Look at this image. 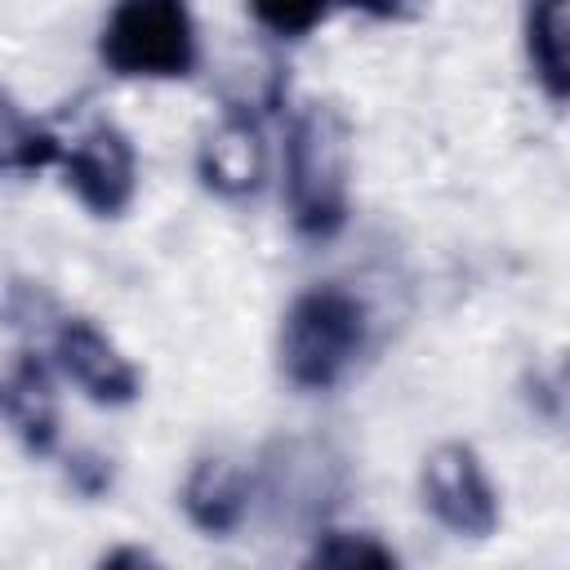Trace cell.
<instances>
[{
  "instance_id": "obj_3",
  "label": "cell",
  "mask_w": 570,
  "mask_h": 570,
  "mask_svg": "<svg viewBox=\"0 0 570 570\" xmlns=\"http://www.w3.org/2000/svg\"><path fill=\"white\" fill-rule=\"evenodd\" d=\"M98 49L116 76H187L196 62L191 13L183 0H120Z\"/></svg>"
},
{
  "instance_id": "obj_15",
  "label": "cell",
  "mask_w": 570,
  "mask_h": 570,
  "mask_svg": "<svg viewBox=\"0 0 570 570\" xmlns=\"http://www.w3.org/2000/svg\"><path fill=\"white\" fill-rule=\"evenodd\" d=\"M347 4L361 13H374V18H410V13H419L423 0H347Z\"/></svg>"
},
{
  "instance_id": "obj_1",
  "label": "cell",
  "mask_w": 570,
  "mask_h": 570,
  "mask_svg": "<svg viewBox=\"0 0 570 570\" xmlns=\"http://www.w3.org/2000/svg\"><path fill=\"white\" fill-rule=\"evenodd\" d=\"M352 134L330 102H312L294 116L285 142V200L303 236H334L347 218Z\"/></svg>"
},
{
  "instance_id": "obj_9",
  "label": "cell",
  "mask_w": 570,
  "mask_h": 570,
  "mask_svg": "<svg viewBox=\"0 0 570 570\" xmlns=\"http://www.w3.org/2000/svg\"><path fill=\"white\" fill-rule=\"evenodd\" d=\"M249 503V485L245 472L227 459H200L183 485V508L187 517L205 530V534H227L240 525Z\"/></svg>"
},
{
  "instance_id": "obj_2",
  "label": "cell",
  "mask_w": 570,
  "mask_h": 570,
  "mask_svg": "<svg viewBox=\"0 0 570 570\" xmlns=\"http://www.w3.org/2000/svg\"><path fill=\"white\" fill-rule=\"evenodd\" d=\"M365 334V303L338 285H316L298 294L281 321V370L294 387L325 392L361 356Z\"/></svg>"
},
{
  "instance_id": "obj_5",
  "label": "cell",
  "mask_w": 570,
  "mask_h": 570,
  "mask_svg": "<svg viewBox=\"0 0 570 570\" xmlns=\"http://www.w3.org/2000/svg\"><path fill=\"white\" fill-rule=\"evenodd\" d=\"M58 165L67 174V187L98 218H116L134 200L138 156H134V142L111 120H94L71 147H62Z\"/></svg>"
},
{
  "instance_id": "obj_6",
  "label": "cell",
  "mask_w": 570,
  "mask_h": 570,
  "mask_svg": "<svg viewBox=\"0 0 570 570\" xmlns=\"http://www.w3.org/2000/svg\"><path fill=\"white\" fill-rule=\"evenodd\" d=\"M53 361L76 387H85L102 405H125L138 396V370L94 321H62L53 334Z\"/></svg>"
},
{
  "instance_id": "obj_12",
  "label": "cell",
  "mask_w": 570,
  "mask_h": 570,
  "mask_svg": "<svg viewBox=\"0 0 570 570\" xmlns=\"http://www.w3.org/2000/svg\"><path fill=\"white\" fill-rule=\"evenodd\" d=\"M316 566H396V557L374 539V534H352V530H325L312 548Z\"/></svg>"
},
{
  "instance_id": "obj_16",
  "label": "cell",
  "mask_w": 570,
  "mask_h": 570,
  "mask_svg": "<svg viewBox=\"0 0 570 570\" xmlns=\"http://www.w3.org/2000/svg\"><path fill=\"white\" fill-rule=\"evenodd\" d=\"M151 557L147 552H138V548H120V552H111V557H102V566H147Z\"/></svg>"
},
{
  "instance_id": "obj_10",
  "label": "cell",
  "mask_w": 570,
  "mask_h": 570,
  "mask_svg": "<svg viewBox=\"0 0 570 570\" xmlns=\"http://www.w3.org/2000/svg\"><path fill=\"white\" fill-rule=\"evenodd\" d=\"M525 53H530L534 80L548 89V98L566 102V94H570V13H566V0H530Z\"/></svg>"
},
{
  "instance_id": "obj_8",
  "label": "cell",
  "mask_w": 570,
  "mask_h": 570,
  "mask_svg": "<svg viewBox=\"0 0 570 570\" xmlns=\"http://www.w3.org/2000/svg\"><path fill=\"white\" fill-rule=\"evenodd\" d=\"M4 410H9V423H13V432L22 436V445L31 454L53 450V441H58V401H53L49 365L36 352L18 356V365L9 374V387H4Z\"/></svg>"
},
{
  "instance_id": "obj_11",
  "label": "cell",
  "mask_w": 570,
  "mask_h": 570,
  "mask_svg": "<svg viewBox=\"0 0 570 570\" xmlns=\"http://www.w3.org/2000/svg\"><path fill=\"white\" fill-rule=\"evenodd\" d=\"M62 142L36 125L4 89H0V169H18V174H36L45 165H58Z\"/></svg>"
},
{
  "instance_id": "obj_13",
  "label": "cell",
  "mask_w": 570,
  "mask_h": 570,
  "mask_svg": "<svg viewBox=\"0 0 570 570\" xmlns=\"http://www.w3.org/2000/svg\"><path fill=\"white\" fill-rule=\"evenodd\" d=\"M249 4H254V18L276 36H303L330 9V0H249Z\"/></svg>"
},
{
  "instance_id": "obj_7",
  "label": "cell",
  "mask_w": 570,
  "mask_h": 570,
  "mask_svg": "<svg viewBox=\"0 0 570 570\" xmlns=\"http://www.w3.org/2000/svg\"><path fill=\"white\" fill-rule=\"evenodd\" d=\"M200 178L218 196H249L263 183V134L249 116L227 111L223 125L200 142Z\"/></svg>"
},
{
  "instance_id": "obj_4",
  "label": "cell",
  "mask_w": 570,
  "mask_h": 570,
  "mask_svg": "<svg viewBox=\"0 0 570 570\" xmlns=\"http://www.w3.org/2000/svg\"><path fill=\"white\" fill-rule=\"evenodd\" d=\"M423 503L445 530L468 539H485L499 525V494L463 441H445L423 459Z\"/></svg>"
},
{
  "instance_id": "obj_14",
  "label": "cell",
  "mask_w": 570,
  "mask_h": 570,
  "mask_svg": "<svg viewBox=\"0 0 570 570\" xmlns=\"http://www.w3.org/2000/svg\"><path fill=\"white\" fill-rule=\"evenodd\" d=\"M71 485L80 490V494H102L107 485H111V463L102 459V454H89V450H80V454H71Z\"/></svg>"
}]
</instances>
